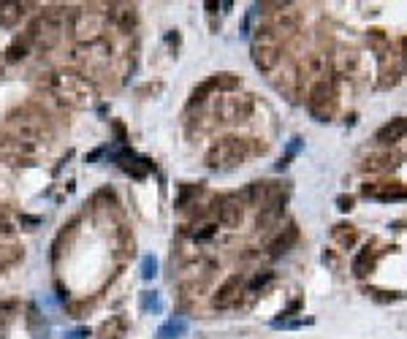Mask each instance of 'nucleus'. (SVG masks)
<instances>
[{"label":"nucleus","instance_id":"f257e3e1","mask_svg":"<svg viewBox=\"0 0 407 339\" xmlns=\"http://www.w3.org/2000/svg\"><path fill=\"white\" fill-rule=\"evenodd\" d=\"M46 90L52 92L60 103L71 109H90L98 98V87L90 76H85L79 68H60L52 71L46 79Z\"/></svg>","mask_w":407,"mask_h":339},{"label":"nucleus","instance_id":"f03ea898","mask_svg":"<svg viewBox=\"0 0 407 339\" xmlns=\"http://www.w3.org/2000/svg\"><path fill=\"white\" fill-rule=\"evenodd\" d=\"M6 138H14V141H22V144H30V147H38V150H46L52 144V125L41 112L36 109H22V112H14L6 122Z\"/></svg>","mask_w":407,"mask_h":339},{"label":"nucleus","instance_id":"7ed1b4c3","mask_svg":"<svg viewBox=\"0 0 407 339\" xmlns=\"http://www.w3.org/2000/svg\"><path fill=\"white\" fill-rule=\"evenodd\" d=\"M258 152L252 138H242V136H226L217 138L209 150H206V166L215 171H226V168H236L248 158Z\"/></svg>","mask_w":407,"mask_h":339},{"label":"nucleus","instance_id":"20e7f679","mask_svg":"<svg viewBox=\"0 0 407 339\" xmlns=\"http://www.w3.org/2000/svg\"><path fill=\"white\" fill-rule=\"evenodd\" d=\"M71 27V36L79 46L95 44V41H103V33L112 27L109 17H106V8H98V6H82L71 14L68 20Z\"/></svg>","mask_w":407,"mask_h":339},{"label":"nucleus","instance_id":"39448f33","mask_svg":"<svg viewBox=\"0 0 407 339\" xmlns=\"http://www.w3.org/2000/svg\"><path fill=\"white\" fill-rule=\"evenodd\" d=\"M66 8H44L41 14H38V20L33 22L30 27V33H27V38H30V44H36L38 49H55V46L63 41V36H66Z\"/></svg>","mask_w":407,"mask_h":339},{"label":"nucleus","instance_id":"423d86ee","mask_svg":"<svg viewBox=\"0 0 407 339\" xmlns=\"http://www.w3.org/2000/svg\"><path fill=\"white\" fill-rule=\"evenodd\" d=\"M250 52H252L255 68L264 71V73H269V71L280 66V60H283V41H280V36L274 33V27L269 22L255 27L252 41H250Z\"/></svg>","mask_w":407,"mask_h":339},{"label":"nucleus","instance_id":"0eeeda50","mask_svg":"<svg viewBox=\"0 0 407 339\" xmlns=\"http://www.w3.org/2000/svg\"><path fill=\"white\" fill-rule=\"evenodd\" d=\"M255 109V101L250 92H223L215 106H212V114L217 122H245L250 120V114Z\"/></svg>","mask_w":407,"mask_h":339},{"label":"nucleus","instance_id":"6e6552de","mask_svg":"<svg viewBox=\"0 0 407 339\" xmlns=\"http://www.w3.org/2000/svg\"><path fill=\"white\" fill-rule=\"evenodd\" d=\"M307 109L320 122H329L334 117V112H337V90H334V85L329 79L313 82V87L307 92Z\"/></svg>","mask_w":407,"mask_h":339},{"label":"nucleus","instance_id":"1a4fd4ad","mask_svg":"<svg viewBox=\"0 0 407 339\" xmlns=\"http://www.w3.org/2000/svg\"><path fill=\"white\" fill-rule=\"evenodd\" d=\"M109 57H112V46L106 41H95V44H85L76 49V63L82 66L85 76H90L95 71H103L109 66Z\"/></svg>","mask_w":407,"mask_h":339},{"label":"nucleus","instance_id":"9d476101","mask_svg":"<svg viewBox=\"0 0 407 339\" xmlns=\"http://www.w3.org/2000/svg\"><path fill=\"white\" fill-rule=\"evenodd\" d=\"M212 271H215V264H212V261H206V258L187 261V264L180 269V285L185 288V291L196 294V291H201L204 285L209 282Z\"/></svg>","mask_w":407,"mask_h":339},{"label":"nucleus","instance_id":"9b49d317","mask_svg":"<svg viewBox=\"0 0 407 339\" xmlns=\"http://www.w3.org/2000/svg\"><path fill=\"white\" fill-rule=\"evenodd\" d=\"M242 87V79L236 76V73H215V76H209L204 85H199L193 95H190V103H204L206 101V95H212V92H236Z\"/></svg>","mask_w":407,"mask_h":339},{"label":"nucleus","instance_id":"f8f14e48","mask_svg":"<svg viewBox=\"0 0 407 339\" xmlns=\"http://www.w3.org/2000/svg\"><path fill=\"white\" fill-rule=\"evenodd\" d=\"M41 152H46V150L30 147V144L14 141V138H3L0 141V158L8 160L11 166H36V160L41 158Z\"/></svg>","mask_w":407,"mask_h":339},{"label":"nucleus","instance_id":"ddd939ff","mask_svg":"<svg viewBox=\"0 0 407 339\" xmlns=\"http://www.w3.org/2000/svg\"><path fill=\"white\" fill-rule=\"evenodd\" d=\"M248 291V282L239 277V274H234V277H228L226 282L217 288V294L212 298V304H215V310H234L239 301H242V296Z\"/></svg>","mask_w":407,"mask_h":339},{"label":"nucleus","instance_id":"4468645a","mask_svg":"<svg viewBox=\"0 0 407 339\" xmlns=\"http://www.w3.org/2000/svg\"><path fill=\"white\" fill-rule=\"evenodd\" d=\"M106 17H109V24L122 30V33H131L138 22V11H136L134 3H109Z\"/></svg>","mask_w":407,"mask_h":339},{"label":"nucleus","instance_id":"2eb2a0df","mask_svg":"<svg viewBox=\"0 0 407 339\" xmlns=\"http://www.w3.org/2000/svg\"><path fill=\"white\" fill-rule=\"evenodd\" d=\"M114 160H117V166H120V168H122L128 177H134V180H147V177H150V171H155L152 160L138 158V155H134L131 150H122V152H117V155H114Z\"/></svg>","mask_w":407,"mask_h":339},{"label":"nucleus","instance_id":"dca6fc26","mask_svg":"<svg viewBox=\"0 0 407 339\" xmlns=\"http://www.w3.org/2000/svg\"><path fill=\"white\" fill-rule=\"evenodd\" d=\"M217 223L223 228H239L245 223V203L234 196H226L223 201L217 203Z\"/></svg>","mask_w":407,"mask_h":339},{"label":"nucleus","instance_id":"f3484780","mask_svg":"<svg viewBox=\"0 0 407 339\" xmlns=\"http://www.w3.org/2000/svg\"><path fill=\"white\" fill-rule=\"evenodd\" d=\"M248 201L255 203L258 209H266V206H271V203L285 201V199H283L280 187H274V182H255V185H250Z\"/></svg>","mask_w":407,"mask_h":339},{"label":"nucleus","instance_id":"a211bd4d","mask_svg":"<svg viewBox=\"0 0 407 339\" xmlns=\"http://www.w3.org/2000/svg\"><path fill=\"white\" fill-rule=\"evenodd\" d=\"M274 27V33L280 36V41L283 38H288V36H294L296 30H299V11H296L291 3H285L280 11H277V17H274V22H269Z\"/></svg>","mask_w":407,"mask_h":339},{"label":"nucleus","instance_id":"6ab92c4d","mask_svg":"<svg viewBox=\"0 0 407 339\" xmlns=\"http://www.w3.org/2000/svg\"><path fill=\"white\" fill-rule=\"evenodd\" d=\"M128 329H131L128 317L125 315H112L109 320H103V323H101V329L95 331V337L98 339H125L128 337Z\"/></svg>","mask_w":407,"mask_h":339},{"label":"nucleus","instance_id":"aec40b11","mask_svg":"<svg viewBox=\"0 0 407 339\" xmlns=\"http://www.w3.org/2000/svg\"><path fill=\"white\" fill-rule=\"evenodd\" d=\"M405 136H407V117H397V120L385 122L383 128L375 134V138H378L380 144H397V141H402Z\"/></svg>","mask_w":407,"mask_h":339},{"label":"nucleus","instance_id":"412c9836","mask_svg":"<svg viewBox=\"0 0 407 339\" xmlns=\"http://www.w3.org/2000/svg\"><path fill=\"white\" fill-rule=\"evenodd\" d=\"M331 66H334V73H339V76H350V73L359 71V55L353 49H339Z\"/></svg>","mask_w":407,"mask_h":339},{"label":"nucleus","instance_id":"4be33fe9","mask_svg":"<svg viewBox=\"0 0 407 339\" xmlns=\"http://www.w3.org/2000/svg\"><path fill=\"white\" fill-rule=\"evenodd\" d=\"M27 3H17V0H0V24L3 27H11L22 20Z\"/></svg>","mask_w":407,"mask_h":339},{"label":"nucleus","instance_id":"5701e85b","mask_svg":"<svg viewBox=\"0 0 407 339\" xmlns=\"http://www.w3.org/2000/svg\"><path fill=\"white\" fill-rule=\"evenodd\" d=\"M24 258V250L20 247V245H0V274L8 269H14L17 264H22Z\"/></svg>","mask_w":407,"mask_h":339},{"label":"nucleus","instance_id":"b1692460","mask_svg":"<svg viewBox=\"0 0 407 339\" xmlns=\"http://www.w3.org/2000/svg\"><path fill=\"white\" fill-rule=\"evenodd\" d=\"M17 217L6 209V206H0V245H8L14 236H17Z\"/></svg>","mask_w":407,"mask_h":339},{"label":"nucleus","instance_id":"393cba45","mask_svg":"<svg viewBox=\"0 0 407 339\" xmlns=\"http://www.w3.org/2000/svg\"><path fill=\"white\" fill-rule=\"evenodd\" d=\"M280 215H283V201L271 203L266 209H261V215H258V231H269L271 226H277V220H280Z\"/></svg>","mask_w":407,"mask_h":339},{"label":"nucleus","instance_id":"a878e982","mask_svg":"<svg viewBox=\"0 0 407 339\" xmlns=\"http://www.w3.org/2000/svg\"><path fill=\"white\" fill-rule=\"evenodd\" d=\"M296 242V226H288L285 228V236H283V233H280V236H277V239H274V242H271V258H280V255H283V252H288V247H291V245H294Z\"/></svg>","mask_w":407,"mask_h":339},{"label":"nucleus","instance_id":"bb28decb","mask_svg":"<svg viewBox=\"0 0 407 339\" xmlns=\"http://www.w3.org/2000/svg\"><path fill=\"white\" fill-rule=\"evenodd\" d=\"M372 264H375V261H372L369 247L362 250V252L356 255V261H353V274H356V277H366V271L372 269Z\"/></svg>","mask_w":407,"mask_h":339},{"label":"nucleus","instance_id":"cd10ccee","mask_svg":"<svg viewBox=\"0 0 407 339\" xmlns=\"http://www.w3.org/2000/svg\"><path fill=\"white\" fill-rule=\"evenodd\" d=\"M185 331V320H169L163 329H160V337L163 339H177Z\"/></svg>","mask_w":407,"mask_h":339},{"label":"nucleus","instance_id":"c85d7f7f","mask_svg":"<svg viewBox=\"0 0 407 339\" xmlns=\"http://www.w3.org/2000/svg\"><path fill=\"white\" fill-rule=\"evenodd\" d=\"M334 236L339 239L342 247H350V245L356 242V231H353L350 226H337L334 228Z\"/></svg>","mask_w":407,"mask_h":339},{"label":"nucleus","instance_id":"c756f323","mask_svg":"<svg viewBox=\"0 0 407 339\" xmlns=\"http://www.w3.org/2000/svg\"><path fill=\"white\" fill-rule=\"evenodd\" d=\"M296 85H299V73H296V68L291 66L285 71V76H283V82H280V87L288 92V95H294L296 92Z\"/></svg>","mask_w":407,"mask_h":339},{"label":"nucleus","instance_id":"7c9ffc66","mask_svg":"<svg viewBox=\"0 0 407 339\" xmlns=\"http://www.w3.org/2000/svg\"><path fill=\"white\" fill-rule=\"evenodd\" d=\"M215 233H217V223H204V226H199V231H193V239L196 242H209Z\"/></svg>","mask_w":407,"mask_h":339},{"label":"nucleus","instance_id":"2f4dec72","mask_svg":"<svg viewBox=\"0 0 407 339\" xmlns=\"http://www.w3.org/2000/svg\"><path fill=\"white\" fill-rule=\"evenodd\" d=\"M155 274H158V261H155L152 255H147V258L141 261V277H144V280H152Z\"/></svg>","mask_w":407,"mask_h":339},{"label":"nucleus","instance_id":"473e14b6","mask_svg":"<svg viewBox=\"0 0 407 339\" xmlns=\"http://www.w3.org/2000/svg\"><path fill=\"white\" fill-rule=\"evenodd\" d=\"M141 310H147V312H150V310H152V312H158L160 310L158 294H150V291H147V294H141Z\"/></svg>","mask_w":407,"mask_h":339},{"label":"nucleus","instance_id":"72a5a7b5","mask_svg":"<svg viewBox=\"0 0 407 339\" xmlns=\"http://www.w3.org/2000/svg\"><path fill=\"white\" fill-rule=\"evenodd\" d=\"M27 41L30 38H24V41H17V44L8 49V60H20V57H24V52H27Z\"/></svg>","mask_w":407,"mask_h":339},{"label":"nucleus","instance_id":"f704fd0d","mask_svg":"<svg viewBox=\"0 0 407 339\" xmlns=\"http://www.w3.org/2000/svg\"><path fill=\"white\" fill-rule=\"evenodd\" d=\"M385 166H394V158L385 155V158H372V163H366V168H385Z\"/></svg>","mask_w":407,"mask_h":339},{"label":"nucleus","instance_id":"c9c22d12","mask_svg":"<svg viewBox=\"0 0 407 339\" xmlns=\"http://www.w3.org/2000/svg\"><path fill=\"white\" fill-rule=\"evenodd\" d=\"M337 203L342 212H350V209H353V196H339Z\"/></svg>","mask_w":407,"mask_h":339},{"label":"nucleus","instance_id":"e433bc0d","mask_svg":"<svg viewBox=\"0 0 407 339\" xmlns=\"http://www.w3.org/2000/svg\"><path fill=\"white\" fill-rule=\"evenodd\" d=\"M85 337H90V329H79V331H73L68 339H85Z\"/></svg>","mask_w":407,"mask_h":339},{"label":"nucleus","instance_id":"4c0bfd02","mask_svg":"<svg viewBox=\"0 0 407 339\" xmlns=\"http://www.w3.org/2000/svg\"><path fill=\"white\" fill-rule=\"evenodd\" d=\"M402 60H405V68H407V38H402Z\"/></svg>","mask_w":407,"mask_h":339}]
</instances>
